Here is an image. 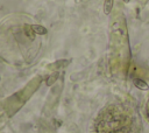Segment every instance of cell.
<instances>
[{
  "instance_id": "obj_1",
  "label": "cell",
  "mask_w": 149,
  "mask_h": 133,
  "mask_svg": "<svg viewBox=\"0 0 149 133\" xmlns=\"http://www.w3.org/2000/svg\"><path fill=\"white\" fill-rule=\"evenodd\" d=\"M133 83H134V85H135L139 90H141V91H148V90H149V84H148L144 79H142V78H134Z\"/></svg>"
},
{
  "instance_id": "obj_2",
  "label": "cell",
  "mask_w": 149,
  "mask_h": 133,
  "mask_svg": "<svg viewBox=\"0 0 149 133\" xmlns=\"http://www.w3.org/2000/svg\"><path fill=\"white\" fill-rule=\"evenodd\" d=\"M31 28H33L34 33H35V34H37V35H45V34L48 33L47 28H45V27H43V26H41V24H33V26H31Z\"/></svg>"
},
{
  "instance_id": "obj_3",
  "label": "cell",
  "mask_w": 149,
  "mask_h": 133,
  "mask_svg": "<svg viewBox=\"0 0 149 133\" xmlns=\"http://www.w3.org/2000/svg\"><path fill=\"white\" fill-rule=\"evenodd\" d=\"M113 5H114V0H105L104 1V13L106 15L111 14V12L113 9Z\"/></svg>"
},
{
  "instance_id": "obj_4",
  "label": "cell",
  "mask_w": 149,
  "mask_h": 133,
  "mask_svg": "<svg viewBox=\"0 0 149 133\" xmlns=\"http://www.w3.org/2000/svg\"><path fill=\"white\" fill-rule=\"evenodd\" d=\"M23 29H24V34H26L27 36H29L30 40H34V34H35V33H34L31 26H27V24H24Z\"/></svg>"
},
{
  "instance_id": "obj_5",
  "label": "cell",
  "mask_w": 149,
  "mask_h": 133,
  "mask_svg": "<svg viewBox=\"0 0 149 133\" xmlns=\"http://www.w3.org/2000/svg\"><path fill=\"white\" fill-rule=\"evenodd\" d=\"M57 78H58V74L57 72H55V74H52L48 79H47V85L48 86H50V85H52L56 80H57Z\"/></svg>"
},
{
  "instance_id": "obj_6",
  "label": "cell",
  "mask_w": 149,
  "mask_h": 133,
  "mask_svg": "<svg viewBox=\"0 0 149 133\" xmlns=\"http://www.w3.org/2000/svg\"><path fill=\"white\" fill-rule=\"evenodd\" d=\"M122 1H123V2H126V4H127V2H129V1H130V0H122Z\"/></svg>"
},
{
  "instance_id": "obj_7",
  "label": "cell",
  "mask_w": 149,
  "mask_h": 133,
  "mask_svg": "<svg viewBox=\"0 0 149 133\" xmlns=\"http://www.w3.org/2000/svg\"><path fill=\"white\" fill-rule=\"evenodd\" d=\"M0 79H1V77H0Z\"/></svg>"
}]
</instances>
